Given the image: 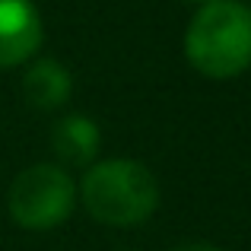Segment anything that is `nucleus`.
<instances>
[{
  "label": "nucleus",
  "mask_w": 251,
  "mask_h": 251,
  "mask_svg": "<svg viewBox=\"0 0 251 251\" xmlns=\"http://www.w3.org/2000/svg\"><path fill=\"white\" fill-rule=\"evenodd\" d=\"M184 54L207 80H232L251 67V6L242 0H210L191 16Z\"/></svg>",
  "instance_id": "1"
},
{
  "label": "nucleus",
  "mask_w": 251,
  "mask_h": 251,
  "mask_svg": "<svg viewBox=\"0 0 251 251\" xmlns=\"http://www.w3.org/2000/svg\"><path fill=\"white\" fill-rule=\"evenodd\" d=\"M80 197L102 226H137L156 213L159 184L153 172L134 159H105L86 169Z\"/></svg>",
  "instance_id": "2"
},
{
  "label": "nucleus",
  "mask_w": 251,
  "mask_h": 251,
  "mask_svg": "<svg viewBox=\"0 0 251 251\" xmlns=\"http://www.w3.org/2000/svg\"><path fill=\"white\" fill-rule=\"evenodd\" d=\"M76 203V188L74 178L61 166H38L23 169L10 184V197L6 207L16 226L29 229V232H48V229L61 226Z\"/></svg>",
  "instance_id": "3"
},
{
  "label": "nucleus",
  "mask_w": 251,
  "mask_h": 251,
  "mask_svg": "<svg viewBox=\"0 0 251 251\" xmlns=\"http://www.w3.org/2000/svg\"><path fill=\"white\" fill-rule=\"evenodd\" d=\"M42 16L32 0H0V70L29 61L42 48Z\"/></svg>",
  "instance_id": "4"
},
{
  "label": "nucleus",
  "mask_w": 251,
  "mask_h": 251,
  "mask_svg": "<svg viewBox=\"0 0 251 251\" xmlns=\"http://www.w3.org/2000/svg\"><path fill=\"white\" fill-rule=\"evenodd\" d=\"M74 89V76L54 57H42L23 74V96L32 108L38 111H54L70 99Z\"/></svg>",
  "instance_id": "5"
},
{
  "label": "nucleus",
  "mask_w": 251,
  "mask_h": 251,
  "mask_svg": "<svg viewBox=\"0 0 251 251\" xmlns=\"http://www.w3.org/2000/svg\"><path fill=\"white\" fill-rule=\"evenodd\" d=\"M99 147H102L99 127L86 115H64L51 127V150L67 166H92V159L99 156Z\"/></svg>",
  "instance_id": "6"
},
{
  "label": "nucleus",
  "mask_w": 251,
  "mask_h": 251,
  "mask_svg": "<svg viewBox=\"0 0 251 251\" xmlns=\"http://www.w3.org/2000/svg\"><path fill=\"white\" fill-rule=\"evenodd\" d=\"M172 251H223V248L207 245V242H188V245H178V248H172Z\"/></svg>",
  "instance_id": "7"
},
{
  "label": "nucleus",
  "mask_w": 251,
  "mask_h": 251,
  "mask_svg": "<svg viewBox=\"0 0 251 251\" xmlns=\"http://www.w3.org/2000/svg\"><path fill=\"white\" fill-rule=\"evenodd\" d=\"M188 3H197V6H203V3H210V0H188Z\"/></svg>",
  "instance_id": "8"
}]
</instances>
